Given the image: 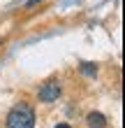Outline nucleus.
Here are the masks:
<instances>
[{"label": "nucleus", "mask_w": 125, "mask_h": 128, "mask_svg": "<svg viewBox=\"0 0 125 128\" xmlns=\"http://www.w3.org/2000/svg\"><path fill=\"white\" fill-rule=\"evenodd\" d=\"M79 70H81V74H86V77H95V74H97V65L83 61L81 65H79Z\"/></svg>", "instance_id": "20e7f679"}, {"label": "nucleus", "mask_w": 125, "mask_h": 128, "mask_svg": "<svg viewBox=\"0 0 125 128\" xmlns=\"http://www.w3.org/2000/svg\"><path fill=\"white\" fill-rule=\"evenodd\" d=\"M56 128H72L70 124H56Z\"/></svg>", "instance_id": "39448f33"}, {"label": "nucleus", "mask_w": 125, "mask_h": 128, "mask_svg": "<svg viewBox=\"0 0 125 128\" xmlns=\"http://www.w3.org/2000/svg\"><path fill=\"white\" fill-rule=\"evenodd\" d=\"M63 93V84H60V79H46L44 84L40 86V91H37V98L42 102H56L58 98H60Z\"/></svg>", "instance_id": "f03ea898"}, {"label": "nucleus", "mask_w": 125, "mask_h": 128, "mask_svg": "<svg viewBox=\"0 0 125 128\" xmlns=\"http://www.w3.org/2000/svg\"><path fill=\"white\" fill-rule=\"evenodd\" d=\"M86 126L88 128H107V116L102 112H90L86 116Z\"/></svg>", "instance_id": "7ed1b4c3"}, {"label": "nucleus", "mask_w": 125, "mask_h": 128, "mask_svg": "<svg viewBox=\"0 0 125 128\" xmlns=\"http://www.w3.org/2000/svg\"><path fill=\"white\" fill-rule=\"evenodd\" d=\"M5 128H35V110L30 102L21 100L7 112Z\"/></svg>", "instance_id": "f257e3e1"}]
</instances>
